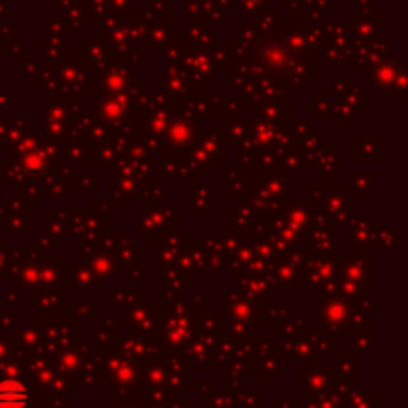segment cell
I'll return each mask as SVG.
<instances>
[{"mask_svg":"<svg viewBox=\"0 0 408 408\" xmlns=\"http://www.w3.org/2000/svg\"><path fill=\"white\" fill-rule=\"evenodd\" d=\"M28 388L20 381L4 379L0 381V408H26Z\"/></svg>","mask_w":408,"mask_h":408,"instance_id":"6da1fadb","label":"cell"}]
</instances>
